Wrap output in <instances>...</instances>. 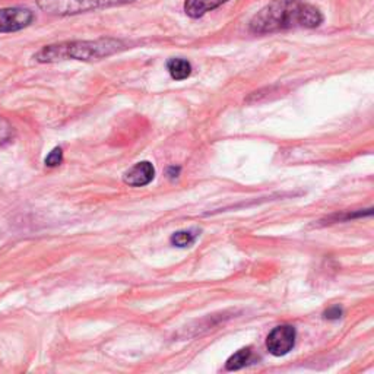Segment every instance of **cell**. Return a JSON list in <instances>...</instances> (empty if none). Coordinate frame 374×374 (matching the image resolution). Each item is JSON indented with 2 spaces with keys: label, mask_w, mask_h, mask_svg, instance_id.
<instances>
[{
  "label": "cell",
  "mask_w": 374,
  "mask_h": 374,
  "mask_svg": "<svg viewBox=\"0 0 374 374\" xmlns=\"http://www.w3.org/2000/svg\"><path fill=\"white\" fill-rule=\"evenodd\" d=\"M34 12L27 8L0 9V33H17L33 24Z\"/></svg>",
  "instance_id": "obj_4"
},
{
  "label": "cell",
  "mask_w": 374,
  "mask_h": 374,
  "mask_svg": "<svg viewBox=\"0 0 374 374\" xmlns=\"http://www.w3.org/2000/svg\"><path fill=\"white\" fill-rule=\"evenodd\" d=\"M12 136H13V128L10 126V123L6 119L0 117V147L9 142Z\"/></svg>",
  "instance_id": "obj_11"
},
{
  "label": "cell",
  "mask_w": 374,
  "mask_h": 374,
  "mask_svg": "<svg viewBox=\"0 0 374 374\" xmlns=\"http://www.w3.org/2000/svg\"><path fill=\"white\" fill-rule=\"evenodd\" d=\"M167 69L171 77L176 81L187 80V77H189L192 73L190 61H187L186 59H170L167 63Z\"/></svg>",
  "instance_id": "obj_8"
},
{
  "label": "cell",
  "mask_w": 374,
  "mask_h": 374,
  "mask_svg": "<svg viewBox=\"0 0 374 374\" xmlns=\"http://www.w3.org/2000/svg\"><path fill=\"white\" fill-rule=\"evenodd\" d=\"M341 316H342V308L338 307V306L329 308V310H327L326 313H324V317H326L327 320H338Z\"/></svg>",
  "instance_id": "obj_13"
},
{
  "label": "cell",
  "mask_w": 374,
  "mask_h": 374,
  "mask_svg": "<svg viewBox=\"0 0 374 374\" xmlns=\"http://www.w3.org/2000/svg\"><path fill=\"white\" fill-rule=\"evenodd\" d=\"M228 0H186L184 2V12L187 17L193 20L202 18L208 12L223 6Z\"/></svg>",
  "instance_id": "obj_7"
},
{
  "label": "cell",
  "mask_w": 374,
  "mask_h": 374,
  "mask_svg": "<svg viewBox=\"0 0 374 374\" xmlns=\"http://www.w3.org/2000/svg\"><path fill=\"white\" fill-rule=\"evenodd\" d=\"M136 0H37L38 8L56 17H70L85 12L116 8L133 3Z\"/></svg>",
  "instance_id": "obj_3"
},
{
  "label": "cell",
  "mask_w": 374,
  "mask_h": 374,
  "mask_svg": "<svg viewBox=\"0 0 374 374\" xmlns=\"http://www.w3.org/2000/svg\"><path fill=\"white\" fill-rule=\"evenodd\" d=\"M155 177V168L149 161H142L135 164L129 168L123 176V180L126 184L133 187H142L149 184Z\"/></svg>",
  "instance_id": "obj_6"
},
{
  "label": "cell",
  "mask_w": 374,
  "mask_h": 374,
  "mask_svg": "<svg viewBox=\"0 0 374 374\" xmlns=\"http://www.w3.org/2000/svg\"><path fill=\"white\" fill-rule=\"evenodd\" d=\"M197 234L195 231H177L171 236V244L177 247H189L195 243Z\"/></svg>",
  "instance_id": "obj_10"
},
{
  "label": "cell",
  "mask_w": 374,
  "mask_h": 374,
  "mask_svg": "<svg viewBox=\"0 0 374 374\" xmlns=\"http://www.w3.org/2000/svg\"><path fill=\"white\" fill-rule=\"evenodd\" d=\"M295 336H297V332H295V327L291 324L275 327L267 339L268 351L275 357H283L288 354L295 345Z\"/></svg>",
  "instance_id": "obj_5"
},
{
  "label": "cell",
  "mask_w": 374,
  "mask_h": 374,
  "mask_svg": "<svg viewBox=\"0 0 374 374\" xmlns=\"http://www.w3.org/2000/svg\"><path fill=\"white\" fill-rule=\"evenodd\" d=\"M322 22V12L303 0H272L252 18L250 31L263 36L290 28H317Z\"/></svg>",
  "instance_id": "obj_1"
},
{
  "label": "cell",
  "mask_w": 374,
  "mask_h": 374,
  "mask_svg": "<svg viewBox=\"0 0 374 374\" xmlns=\"http://www.w3.org/2000/svg\"><path fill=\"white\" fill-rule=\"evenodd\" d=\"M63 161V151L61 148H54L45 158V165L47 167H57Z\"/></svg>",
  "instance_id": "obj_12"
},
{
  "label": "cell",
  "mask_w": 374,
  "mask_h": 374,
  "mask_svg": "<svg viewBox=\"0 0 374 374\" xmlns=\"http://www.w3.org/2000/svg\"><path fill=\"white\" fill-rule=\"evenodd\" d=\"M250 355H252V350L250 348H241L240 351H237L234 355H231L228 358V361L225 364V368L228 371H236V370H240L243 368L248 360H250Z\"/></svg>",
  "instance_id": "obj_9"
},
{
  "label": "cell",
  "mask_w": 374,
  "mask_h": 374,
  "mask_svg": "<svg viewBox=\"0 0 374 374\" xmlns=\"http://www.w3.org/2000/svg\"><path fill=\"white\" fill-rule=\"evenodd\" d=\"M124 44L114 38H100L89 41H70L45 45L34 56L40 63H53L61 60H98L107 56H112L123 50Z\"/></svg>",
  "instance_id": "obj_2"
}]
</instances>
